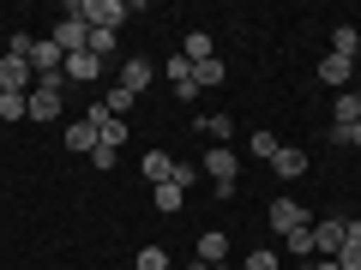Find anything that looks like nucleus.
Returning <instances> with one entry per match:
<instances>
[{"label":"nucleus","instance_id":"nucleus-12","mask_svg":"<svg viewBox=\"0 0 361 270\" xmlns=\"http://www.w3.org/2000/svg\"><path fill=\"white\" fill-rule=\"evenodd\" d=\"M139 168H145V180H151V186L175 180V156H169V150H145V156H139Z\"/></svg>","mask_w":361,"mask_h":270},{"label":"nucleus","instance_id":"nucleus-27","mask_svg":"<svg viewBox=\"0 0 361 270\" xmlns=\"http://www.w3.org/2000/svg\"><path fill=\"white\" fill-rule=\"evenodd\" d=\"M85 162H90V168H115V162H121V150H115V144H97Z\"/></svg>","mask_w":361,"mask_h":270},{"label":"nucleus","instance_id":"nucleus-25","mask_svg":"<svg viewBox=\"0 0 361 270\" xmlns=\"http://www.w3.org/2000/svg\"><path fill=\"white\" fill-rule=\"evenodd\" d=\"M247 144H253V156H265V162H271V156H277V150H283V144H277V132H253V139H247Z\"/></svg>","mask_w":361,"mask_h":270},{"label":"nucleus","instance_id":"nucleus-29","mask_svg":"<svg viewBox=\"0 0 361 270\" xmlns=\"http://www.w3.org/2000/svg\"><path fill=\"white\" fill-rule=\"evenodd\" d=\"M241 270H277V252H265V246H259V252H247Z\"/></svg>","mask_w":361,"mask_h":270},{"label":"nucleus","instance_id":"nucleus-31","mask_svg":"<svg viewBox=\"0 0 361 270\" xmlns=\"http://www.w3.org/2000/svg\"><path fill=\"white\" fill-rule=\"evenodd\" d=\"M199 174H205V168H199V162H175V186H193Z\"/></svg>","mask_w":361,"mask_h":270},{"label":"nucleus","instance_id":"nucleus-30","mask_svg":"<svg viewBox=\"0 0 361 270\" xmlns=\"http://www.w3.org/2000/svg\"><path fill=\"white\" fill-rule=\"evenodd\" d=\"M30 49H37V37H25V30H18V37L6 42V54H18V60H30Z\"/></svg>","mask_w":361,"mask_h":270},{"label":"nucleus","instance_id":"nucleus-19","mask_svg":"<svg viewBox=\"0 0 361 270\" xmlns=\"http://www.w3.org/2000/svg\"><path fill=\"white\" fill-rule=\"evenodd\" d=\"M223 78H229V66H223L217 54H211V60H199V66H193V84H199V90H217Z\"/></svg>","mask_w":361,"mask_h":270},{"label":"nucleus","instance_id":"nucleus-23","mask_svg":"<svg viewBox=\"0 0 361 270\" xmlns=\"http://www.w3.org/2000/svg\"><path fill=\"white\" fill-rule=\"evenodd\" d=\"M0 120H30V96H0Z\"/></svg>","mask_w":361,"mask_h":270},{"label":"nucleus","instance_id":"nucleus-9","mask_svg":"<svg viewBox=\"0 0 361 270\" xmlns=\"http://www.w3.org/2000/svg\"><path fill=\"white\" fill-rule=\"evenodd\" d=\"M61 66H66V54L54 49V37H37V49H30V72H37V78H54Z\"/></svg>","mask_w":361,"mask_h":270},{"label":"nucleus","instance_id":"nucleus-5","mask_svg":"<svg viewBox=\"0 0 361 270\" xmlns=\"http://www.w3.org/2000/svg\"><path fill=\"white\" fill-rule=\"evenodd\" d=\"M313 252H319V258L343 252V217H319V222H313Z\"/></svg>","mask_w":361,"mask_h":270},{"label":"nucleus","instance_id":"nucleus-24","mask_svg":"<svg viewBox=\"0 0 361 270\" xmlns=\"http://www.w3.org/2000/svg\"><path fill=\"white\" fill-rule=\"evenodd\" d=\"M205 132L217 144H229V132H235V115H205Z\"/></svg>","mask_w":361,"mask_h":270},{"label":"nucleus","instance_id":"nucleus-28","mask_svg":"<svg viewBox=\"0 0 361 270\" xmlns=\"http://www.w3.org/2000/svg\"><path fill=\"white\" fill-rule=\"evenodd\" d=\"M103 108H109V115L121 120V115H127V108H133V90H121V84H115V90H109V103H103Z\"/></svg>","mask_w":361,"mask_h":270},{"label":"nucleus","instance_id":"nucleus-15","mask_svg":"<svg viewBox=\"0 0 361 270\" xmlns=\"http://www.w3.org/2000/svg\"><path fill=\"white\" fill-rule=\"evenodd\" d=\"M271 168H277L283 180H301V174H307V150H295V144H283V150L271 156Z\"/></svg>","mask_w":361,"mask_h":270},{"label":"nucleus","instance_id":"nucleus-32","mask_svg":"<svg viewBox=\"0 0 361 270\" xmlns=\"http://www.w3.org/2000/svg\"><path fill=\"white\" fill-rule=\"evenodd\" d=\"M349 144H355V150H361V127H355V132H349Z\"/></svg>","mask_w":361,"mask_h":270},{"label":"nucleus","instance_id":"nucleus-11","mask_svg":"<svg viewBox=\"0 0 361 270\" xmlns=\"http://www.w3.org/2000/svg\"><path fill=\"white\" fill-rule=\"evenodd\" d=\"M349 78H355V60H343V54H325V60H319V84L349 90Z\"/></svg>","mask_w":361,"mask_h":270},{"label":"nucleus","instance_id":"nucleus-7","mask_svg":"<svg viewBox=\"0 0 361 270\" xmlns=\"http://www.w3.org/2000/svg\"><path fill=\"white\" fill-rule=\"evenodd\" d=\"M265 217H271V229H277V234H295V229H307V210H301L295 198H271V210H265Z\"/></svg>","mask_w":361,"mask_h":270},{"label":"nucleus","instance_id":"nucleus-1","mask_svg":"<svg viewBox=\"0 0 361 270\" xmlns=\"http://www.w3.org/2000/svg\"><path fill=\"white\" fill-rule=\"evenodd\" d=\"M61 96H66V72H54V78H37V84H30V120H54L61 115Z\"/></svg>","mask_w":361,"mask_h":270},{"label":"nucleus","instance_id":"nucleus-33","mask_svg":"<svg viewBox=\"0 0 361 270\" xmlns=\"http://www.w3.org/2000/svg\"><path fill=\"white\" fill-rule=\"evenodd\" d=\"M313 270H337V264H331V258H319V264H313Z\"/></svg>","mask_w":361,"mask_h":270},{"label":"nucleus","instance_id":"nucleus-18","mask_svg":"<svg viewBox=\"0 0 361 270\" xmlns=\"http://www.w3.org/2000/svg\"><path fill=\"white\" fill-rule=\"evenodd\" d=\"M331 54H343V60H361V30H355V25H337V30H331Z\"/></svg>","mask_w":361,"mask_h":270},{"label":"nucleus","instance_id":"nucleus-4","mask_svg":"<svg viewBox=\"0 0 361 270\" xmlns=\"http://www.w3.org/2000/svg\"><path fill=\"white\" fill-rule=\"evenodd\" d=\"M49 37H54V49H61V54H85V49H90V25H85V18H73V13L54 18Z\"/></svg>","mask_w":361,"mask_h":270},{"label":"nucleus","instance_id":"nucleus-13","mask_svg":"<svg viewBox=\"0 0 361 270\" xmlns=\"http://www.w3.org/2000/svg\"><path fill=\"white\" fill-rule=\"evenodd\" d=\"M337 270H361V222H343V252L331 258Z\"/></svg>","mask_w":361,"mask_h":270},{"label":"nucleus","instance_id":"nucleus-21","mask_svg":"<svg viewBox=\"0 0 361 270\" xmlns=\"http://www.w3.org/2000/svg\"><path fill=\"white\" fill-rule=\"evenodd\" d=\"M133 270H169V252H163V246H139Z\"/></svg>","mask_w":361,"mask_h":270},{"label":"nucleus","instance_id":"nucleus-34","mask_svg":"<svg viewBox=\"0 0 361 270\" xmlns=\"http://www.w3.org/2000/svg\"><path fill=\"white\" fill-rule=\"evenodd\" d=\"M355 90H361V60H355Z\"/></svg>","mask_w":361,"mask_h":270},{"label":"nucleus","instance_id":"nucleus-3","mask_svg":"<svg viewBox=\"0 0 361 270\" xmlns=\"http://www.w3.org/2000/svg\"><path fill=\"white\" fill-rule=\"evenodd\" d=\"M30 84H37L30 60H18V54H0V96H30Z\"/></svg>","mask_w":361,"mask_h":270},{"label":"nucleus","instance_id":"nucleus-26","mask_svg":"<svg viewBox=\"0 0 361 270\" xmlns=\"http://www.w3.org/2000/svg\"><path fill=\"white\" fill-rule=\"evenodd\" d=\"M283 246H289V252H313V222H307V229H295V234H283Z\"/></svg>","mask_w":361,"mask_h":270},{"label":"nucleus","instance_id":"nucleus-22","mask_svg":"<svg viewBox=\"0 0 361 270\" xmlns=\"http://www.w3.org/2000/svg\"><path fill=\"white\" fill-rule=\"evenodd\" d=\"M115 49H121V37H115V30H90V54H97V60H109Z\"/></svg>","mask_w":361,"mask_h":270},{"label":"nucleus","instance_id":"nucleus-20","mask_svg":"<svg viewBox=\"0 0 361 270\" xmlns=\"http://www.w3.org/2000/svg\"><path fill=\"white\" fill-rule=\"evenodd\" d=\"M151 205H157V210H180V205H187V186L163 180V186H151Z\"/></svg>","mask_w":361,"mask_h":270},{"label":"nucleus","instance_id":"nucleus-10","mask_svg":"<svg viewBox=\"0 0 361 270\" xmlns=\"http://www.w3.org/2000/svg\"><path fill=\"white\" fill-rule=\"evenodd\" d=\"M61 72H66V84H90V78H103V60H97V54H66V66H61Z\"/></svg>","mask_w":361,"mask_h":270},{"label":"nucleus","instance_id":"nucleus-17","mask_svg":"<svg viewBox=\"0 0 361 270\" xmlns=\"http://www.w3.org/2000/svg\"><path fill=\"white\" fill-rule=\"evenodd\" d=\"M97 144H103V139H97V127H90V120H73V127H66V150L90 156V150H97Z\"/></svg>","mask_w":361,"mask_h":270},{"label":"nucleus","instance_id":"nucleus-8","mask_svg":"<svg viewBox=\"0 0 361 270\" xmlns=\"http://www.w3.org/2000/svg\"><path fill=\"white\" fill-rule=\"evenodd\" d=\"M331 127H337V132H355V127H361V90H337V103H331Z\"/></svg>","mask_w":361,"mask_h":270},{"label":"nucleus","instance_id":"nucleus-2","mask_svg":"<svg viewBox=\"0 0 361 270\" xmlns=\"http://www.w3.org/2000/svg\"><path fill=\"white\" fill-rule=\"evenodd\" d=\"M199 168L211 174L217 198H229V193H235V174H241V162H235V150H229V144H211V150H205V162H199Z\"/></svg>","mask_w":361,"mask_h":270},{"label":"nucleus","instance_id":"nucleus-14","mask_svg":"<svg viewBox=\"0 0 361 270\" xmlns=\"http://www.w3.org/2000/svg\"><path fill=\"white\" fill-rule=\"evenodd\" d=\"M180 54H187V66L211 60V54H217V42H211V30H187V37H180Z\"/></svg>","mask_w":361,"mask_h":270},{"label":"nucleus","instance_id":"nucleus-16","mask_svg":"<svg viewBox=\"0 0 361 270\" xmlns=\"http://www.w3.org/2000/svg\"><path fill=\"white\" fill-rule=\"evenodd\" d=\"M223 258H229V234L205 229V234H199V264H223Z\"/></svg>","mask_w":361,"mask_h":270},{"label":"nucleus","instance_id":"nucleus-6","mask_svg":"<svg viewBox=\"0 0 361 270\" xmlns=\"http://www.w3.org/2000/svg\"><path fill=\"white\" fill-rule=\"evenodd\" d=\"M151 78H157V60H145V54H127L121 60V90L139 96V90H151Z\"/></svg>","mask_w":361,"mask_h":270}]
</instances>
